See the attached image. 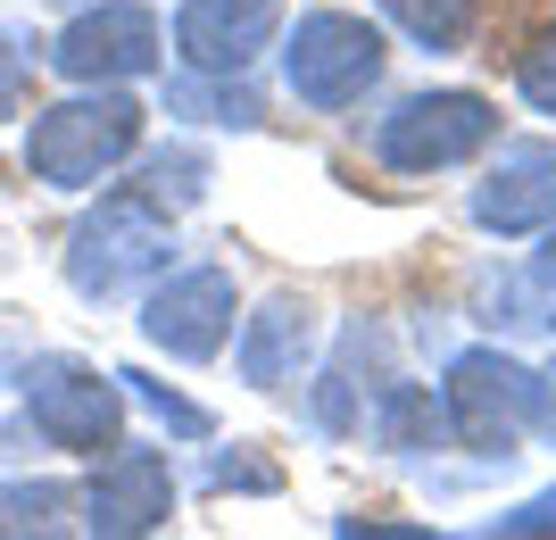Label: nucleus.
<instances>
[{"label": "nucleus", "instance_id": "nucleus-1", "mask_svg": "<svg viewBox=\"0 0 556 540\" xmlns=\"http://www.w3.org/2000/svg\"><path fill=\"white\" fill-rule=\"evenodd\" d=\"M134 150H141V100H125L116 84H84L75 100L25 125V175L50 191H92Z\"/></svg>", "mask_w": 556, "mask_h": 540}, {"label": "nucleus", "instance_id": "nucleus-2", "mask_svg": "<svg viewBox=\"0 0 556 540\" xmlns=\"http://www.w3.org/2000/svg\"><path fill=\"white\" fill-rule=\"evenodd\" d=\"M166 250H175L166 209L141 184H125V191H109L100 209H84V225L67 234V282L84 300H116V291H134V282L159 275Z\"/></svg>", "mask_w": 556, "mask_h": 540}, {"label": "nucleus", "instance_id": "nucleus-3", "mask_svg": "<svg viewBox=\"0 0 556 540\" xmlns=\"http://www.w3.org/2000/svg\"><path fill=\"white\" fill-rule=\"evenodd\" d=\"M441 424L482 457H515L540 432V375L507 350H457L448 357V391H441Z\"/></svg>", "mask_w": 556, "mask_h": 540}, {"label": "nucleus", "instance_id": "nucleus-4", "mask_svg": "<svg viewBox=\"0 0 556 540\" xmlns=\"http://www.w3.org/2000/svg\"><path fill=\"white\" fill-rule=\"evenodd\" d=\"M382 34H374L366 17H349V9H307L300 25H291V42H282V84H291V100H307V109H357V100L382 84Z\"/></svg>", "mask_w": 556, "mask_h": 540}, {"label": "nucleus", "instance_id": "nucleus-5", "mask_svg": "<svg viewBox=\"0 0 556 540\" xmlns=\"http://www.w3.org/2000/svg\"><path fill=\"white\" fill-rule=\"evenodd\" d=\"M490 134H498V109L482 92H407L374 125V159L391 175H441V166H465L473 150H490Z\"/></svg>", "mask_w": 556, "mask_h": 540}, {"label": "nucleus", "instance_id": "nucleus-6", "mask_svg": "<svg viewBox=\"0 0 556 540\" xmlns=\"http://www.w3.org/2000/svg\"><path fill=\"white\" fill-rule=\"evenodd\" d=\"M25 416L50 449L92 457L125 432V391H116V375L84 366V357H34L25 366Z\"/></svg>", "mask_w": 556, "mask_h": 540}, {"label": "nucleus", "instance_id": "nucleus-7", "mask_svg": "<svg viewBox=\"0 0 556 540\" xmlns=\"http://www.w3.org/2000/svg\"><path fill=\"white\" fill-rule=\"evenodd\" d=\"M159 17L141 0H100L84 17H67V34L50 42V67L67 84H134V75L159 67Z\"/></svg>", "mask_w": 556, "mask_h": 540}, {"label": "nucleus", "instance_id": "nucleus-8", "mask_svg": "<svg viewBox=\"0 0 556 540\" xmlns=\"http://www.w3.org/2000/svg\"><path fill=\"white\" fill-rule=\"evenodd\" d=\"M141 332L159 341L166 357H216L232 341V275L225 266H184V275H166L150 300H141Z\"/></svg>", "mask_w": 556, "mask_h": 540}, {"label": "nucleus", "instance_id": "nucleus-9", "mask_svg": "<svg viewBox=\"0 0 556 540\" xmlns=\"http://www.w3.org/2000/svg\"><path fill=\"white\" fill-rule=\"evenodd\" d=\"M175 516V466L159 449H125L109 441L100 474L84 482V532H109V540H134V532H159Z\"/></svg>", "mask_w": 556, "mask_h": 540}, {"label": "nucleus", "instance_id": "nucleus-10", "mask_svg": "<svg viewBox=\"0 0 556 540\" xmlns=\"http://www.w3.org/2000/svg\"><path fill=\"white\" fill-rule=\"evenodd\" d=\"M282 0H184L175 9V59L191 75H241L275 42Z\"/></svg>", "mask_w": 556, "mask_h": 540}, {"label": "nucleus", "instance_id": "nucleus-11", "mask_svg": "<svg viewBox=\"0 0 556 540\" xmlns=\"http://www.w3.org/2000/svg\"><path fill=\"white\" fill-rule=\"evenodd\" d=\"M473 225L482 234H540V225H556V141H507L482 166Z\"/></svg>", "mask_w": 556, "mask_h": 540}, {"label": "nucleus", "instance_id": "nucleus-12", "mask_svg": "<svg viewBox=\"0 0 556 540\" xmlns=\"http://www.w3.org/2000/svg\"><path fill=\"white\" fill-rule=\"evenodd\" d=\"M307 350H316V307L291 300V291H275V300L241 325L232 366H241V382H250V391H282V382H300Z\"/></svg>", "mask_w": 556, "mask_h": 540}, {"label": "nucleus", "instance_id": "nucleus-13", "mask_svg": "<svg viewBox=\"0 0 556 540\" xmlns=\"http://www.w3.org/2000/svg\"><path fill=\"white\" fill-rule=\"evenodd\" d=\"M366 432H374V449H391V457H424V449L441 441V407H432L424 382H382L374 407H366Z\"/></svg>", "mask_w": 556, "mask_h": 540}, {"label": "nucleus", "instance_id": "nucleus-14", "mask_svg": "<svg viewBox=\"0 0 556 540\" xmlns=\"http://www.w3.org/2000/svg\"><path fill=\"white\" fill-rule=\"evenodd\" d=\"M382 9H391L424 50H457L465 34H473V17H482V0H382Z\"/></svg>", "mask_w": 556, "mask_h": 540}, {"label": "nucleus", "instance_id": "nucleus-15", "mask_svg": "<svg viewBox=\"0 0 556 540\" xmlns=\"http://www.w3.org/2000/svg\"><path fill=\"white\" fill-rule=\"evenodd\" d=\"M166 109H184V117H200V125H257V100L241 92L232 75H191V84L166 92Z\"/></svg>", "mask_w": 556, "mask_h": 540}, {"label": "nucleus", "instance_id": "nucleus-16", "mask_svg": "<svg viewBox=\"0 0 556 540\" xmlns=\"http://www.w3.org/2000/svg\"><path fill=\"white\" fill-rule=\"evenodd\" d=\"M67 491L59 482H0V532H59Z\"/></svg>", "mask_w": 556, "mask_h": 540}, {"label": "nucleus", "instance_id": "nucleus-17", "mask_svg": "<svg viewBox=\"0 0 556 540\" xmlns=\"http://www.w3.org/2000/svg\"><path fill=\"white\" fill-rule=\"evenodd\" d=\"M116 382H134V400L150 407V416H159L166 432H184V441H200V432H208V407H191L184 391H166V382H150V375H141V366H125V375H116Z\"/></svg>", "mask_w": 556, "mask_h": 540}, {"label": "nucleus", "instance_id": "nucleus-18", "mask_svg": "<svg viewBox=\"0 0 556 540\" xmlns=\"http://www.w3.org/2000/svg\"><path fill=\"white\" fill-rule=\"evenodd\" d=\"M34 34H17V25H0V125L25 109V84H34Z\"/></svg>", "mask_w": 556, "mask_h": 540}, {"label": "nucleus", "instance_id": "nucleus-19", "mask_svg": "<svg viewBox=\"0 0 556 540\" xmlns=\"http://www.w3.org/2000/svg\"><path fill=\"white\" fill-rule=\"evenodd\" d=\"M515 84H523V100H532L540 117H556V25L523 50V59H515Z\"/></svg>", "mask_w": 556, "mask_h": 540}, {"label": "nucleus", "instance_id": "nucleus-20", "mask_svg": "<svg viewBox=\"0 0 556 540\" xmlns=\"http://www.w3.org/2000/svg\"><path fill=\"white\" fill-rule=\"evenodd\" d=\"M200 184H208V159H191V150H175V159H150V200H166V191H175V200H200Z\"/></svg>", "mask_w": 556, "mask_h": 540}, {"label": "nucleus", "instance_id": "nucleus-21", "mask_svg": "<svg viewBox=\"0 0 556 540\" xmlns=\"http://www.w3.org/2000/svg\"><path fill=\"white\" fill-rule=\"evenodd\" d=\"M208 482L216 491H275V466H257V457H216Z\"/></svg>", "mask_w": 556, "mask_h": 540}, {"label": "nucleus", "instance_id": "nucleus-22", "mask_svg": "<svg viewBox=\"0 0 556 540\" xmlns=\"http://www.w3.org/2000/svg\"><path fill=\"white\" fill-rule=\"evenodd\" d=\"M540 432L556 441V375H540Z\"/></svg>", "mask_w": 556, "mask_h": 540}, {"label": "nucleus", "instance_id": "nucleus-23", "mask_svg": "<svg viewBox=\"0 0 556 540\" xmlns=\"http://www.w3.org/2000/svg\"><path fill=\"white\" fill-rule=\"evenodd\" d=\"M532 275H540V282H548V291H556V234H548V250H540V259H532Z\"/></svg>", "mask_w": 556, "mask_h": 540}]
</instances>
